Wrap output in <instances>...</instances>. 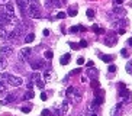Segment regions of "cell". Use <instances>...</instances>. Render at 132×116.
Returning <instances> with one entry per match:
<instances>
[{
	"label": "cell",
	"mask_w": 132,
	"mask_h": 116,
	"mask_svg": "<svg viewBox=\"0 0 132 116\" xmlns=\"http://www.w3.org/2000/svg\"><path fill=\"white\" fill-rule=\"evenodd\" d=\"M0 78H2V80H6L9 84L13 86V87H20V86L23 84V80L20 77H16V76L9 74V73H2L0 74Z\"/></svg>",
	"instance_id": "cell-1"
},
{
	"label": "cell",
	"mask_w": 132,
	"mask_h": 116,
	"mask_svg": "<svg viewBox=\"0 0 132 116\" xmlns=\"http://www.w3.org/2000/svg\"><path fill=\"white\" fill-rule=\"evenodd\" d=\"M26 16L39 18L41 16V13H39V6H36V4H29V7L26 9Z\"/></svg>",
	"instance_id": "cell-2"
},
{
	"label": "cell",
	"mask_w": 132,
	"mask_h": 116,
	"mask_svg": "<svg viewBox=\"0 0 132 116\" xmlns=\"http://www.w3.org/2000/svg\"><path fill=\"white\" fill-rule=\"evenodd\" d=\"M32 52H34V49L32 48H29V46H26V48H23V49L19 52V60L20 61H26V60H29L32 55Z\"/></svg>",
	"instance_id": "cell-3"
},
{
	"label": "cell",
	"mask_w": 132,
	"mask_h": 116,
	"mask_svg": "<svg viewBox=\"0 0 132 116\" xmlns=\"http://www.w3.org/2000/svg\"><path fill=\"white\" fill-rule=\"evenodd\" d=\"M119 96L123 99V103H131L132 102V93L128 89H122L119 90Z\"/></svg>",
	"instance_id": "cell-4"
},
{
	"label": "cell",
	"mask_w": 132,
	"mask_h": 116,
	"mask_svg": "<svg viewBox=\"0 0 132 116\" xmlns=\"http://www.w3.org/2000/svg\"><path fill=\"white\" fill-rule=\"evenodd\" d=\"M116 41H118V36H116V34H113V32H110V34H108L105 36V44L108 46L115 45V44H116Z\"/></svg>",
	"instance_id": "cell-5"
},
{
	"label": "cell",
	"mask_w": 132,
	"mask_h": 116,
	"mask_svg": "<svg viewBox=\"0 0 132 116\" xmlns=\"http://www.w3.org/2000/svg\"><path fill=\"white\" fill-rule=\"evenodd\" d=\"M13 54V46L10 45H4V46H0V55L2 57H9V55Z\"/></svg>",
	"instance_id": "cell-6"
},
{
	"label": "cell",
	"mask_w": 132,
	"mask_h": 116,
	"mask_svg": "<svg viewBox=\"0 0 132 116\" xmlns=\"http://www.w3.org/2000/svg\"><path fill=\"white\" fill-rule=\"evenodd\" d=\"M4 13L7 16H10V18H13V15H15V6H13V3H6V6H4Z\"/></svg>",
	"instance_id": "cell-7"
},
{
	"label": "cell",
	"mask_w": 132,
	"mask_h": 116,
	"mask_svg": "<svg viewBox=\"0 0 132 116\" xmlns=\"http://www.w3.org/2000/svg\"><path fill=\"white\" fill-rule=\"evenodd\" d=\"M16 3H18V6H19L20 9V13H22V16H26V0H16Z\"/></svg>",
	"instance_id": "cell-8"
},
{
	"label": "cell",
	"mask_w": 132,
	"mask_h": 116,
	"mask_svg": "<svg viewBox=\"0 0 132 116\" xmlns=\"http://www.w3.org/2000/svg\"><path fill=\"white\" fill-rule=\"evenodd\" d=\"M113 16H116V18H120V19H123V16H125V9H122V7H115L113 9Z\"/></svg>",
	"instance_id": "cell-9"
},
{
	"label": "cell",
	"mask_w": 132,
	"mask_h": 116,
	"mask_svg": "<svg viewBox=\"0 0 132 116\" xmlns=\"http://www.w3.org/2000/svg\"><path fill=\"white\" fill-rule=\"evenodd\" d=\"M31 67L34 70H41L44 67V61H41V60H35V61L31 62Z\"/></svg>",
	"instance_id": "cell-10"
},
{
	"label": "cell",
	"mask_w": 132,
	"mask_h": 116,
	"mask_svg": "<svg viewBox=\"0 0 132 116\" xmlns=\"http://www.w3.org/2000/svg\"><path fill=\"white\" fill-rule=\"evenodd\" d=\"M16 100V94L15 93H10V94H7V97H6V100H2L0 103L2 104H6V103H12V102Z\"/></svg>",
	"instance_id": "cell-11"
},
{
	"label": "cell",
	"mask_w": 132,
	"mask_h": 116,
	"mask_svg": "<svg viewBox=\"0 0 132 116\" xmlns=\"http://www.w3.org/2000/svg\"><path fill=\"white\" fill-rule=\"evenodd\" d=\"M126 25H128V22H126V20L125 19H119V20H115V22L112 23V26L113 28H123V26H126Z\"/></svg>",
	"instance_id": "cell-12"
},
{
	"label": "cell",
	"mask_w": 132,
	"mask_h": 116,
	"mask_svg": "<svg viewBox=\"0 0 132 116\" xmlns=\"http://www.w3.org/2000/svg\"><path fill=\"white\" fill-rule=\"evenodd\" d=\"M0 39H9V31H6L4 26H0Z\"/></svg>",
	"instance_id": "cell-13"
},
{
	"label": "cell",
	"mask_w": 132,
	"mask_h": 116,
	"mask_svg": "<svg viewBox=\"0 0 132 116\" xmlns=\"http://www.w3.org/2000/svg\"><path fill=\"white\" fill-rule=\"evenodd\" d=\"M34 97H35V93L32 92V90H28V92L23 94V100H31V99H34Z\"/></svg>",
	"instance_id": "cell-14"
},
{
	"label": "cell",
	"mask_w": 132,
	"mask_h": 116,
	"mask_svg": "<svg viewBox=\"0 0 132 116\" xmlns=\"http://www.w3.org/2000/svg\"><path fill=\"white\" fill-rule=\"evenodd\" d=\"M68 107H70V103L68 102H62V104H61V113L62 115H65L67 112H68Z\"/></svg>",
	"instance_id": "cell-15"
},
{
	"label": "cell",
	"mask_w": 132,
	"mask_h": 116,
	"mask_svg": "<svg viewBox=\"0 0 132 116\" xmlns=\"http://www.w3.org/2000/svg\"><path fill=\"white\" fill-rule=\"evenodd\" d=\"M70 54H65V55H62L61 60H60V62H61V65H67L68 64V61H70Z\"/></svg>",
	"instance_id": "cell-16"
},
{
	"label": "cell",
	"mask_w": 132,
	"mask_h": 116,
	"mask_svg": "<svg viewBox=\"0 0 132 116\" xmlns=\"http://www.w3.org/2000/svg\"><path fill=\"white\" fill-rule=\"evenodd\" d=\"M45 4H47L48 7H55V6H60V2L58 0H47Z\"/></svg>",
	"instance_id": "cell-17"
},
{
	"label": "cell",
	"mask_w": 132,
	"mask_h": 116,
	"mask_svg": "<svg viewBox=\"0 0 132 116\" xmlns=\"http://www.w3.org/2000/svg\"><path fill=\"white\" fill-rule=\"evenodd\" d=\"M34 39H35V34H26V36H25L23 41H25L26 44H31Z\"/></svg>",
	"instance_id": "cell-18"
},
{
	"label": "cell",
	"mask_w": 132,
	"mask_h": 116,
	"mask_svg": "<svg viewBox=\"0 0 132 116\" xmlns=\"http://www.w3.org/2000/svg\"><path fill=\"white\" fill-rule=\"evenodd\" d=\"M100 58H102V61H103V62H112L113 61L112 55H105V54H103V55H100Z\"/></svg>",
	"instance_id": "cell-19"
},
{
	"label": "cell",
	"mask_w": 132,
	"mask_h": 116,
	"mask_svg": "<svg viewBox=\"0 0 132 116\" xmlns=\"http://www.w3.org/2000/svg\"><path fill=\"white\" fill-rule=\"evenodd\" d=\"M51 77H52V73H51L50 70H45V73H44V78H45V81L51 80Z\"/></svg>",
	"instance_id": "cell-20"
},
{
	"label": "cell",
	"mask_w": 132,
	"mask_h": 116,
	"mask_svg": "<svg viewBox=\"0 0 132 116\" xmlns=\"http://www.w3.org/2000/svg\"><path fill=\"white\" fill-rule=\"evenodd\" d=\"M6 65H7V62H6V60H4V57H0V70H4Z\"/></svg>",
	"instance_id": "cell-21"
},
{
	"label": "cell",
	"mask_w": 132,
	"mask_h": 116,
	"mask_svg": "<svg viewBox=\"0 0 132 116\" xmlns=\"http://www.w3.org/2000/svg\"><path fill=\"white\" fill-rule=\"evenodd\" d=\"M93 31L96 32V34H105V29H102V28H99V26H96V25H93Z\"/></svg>",
	"instance_id": "cell-22"
},
{
	"label": "cell",
	"mask_w": 132,
	"mask_h": 116,
	"mask_svg": "<svg viewBox=\"0 0 132 116\" xmlns=\"http://www.w3.org/2000/svg\"><path fill=\"white\" fill-rule=\"evenodd\" d=\"M89 74H90V77H94L97 78V76H99V73H97V70H89Z\"/></svg>",
	"instance_id": "cell-23"
},
{
	"label": "cell",
	"mask_w": 132,
	"mask_h": 116,
	"mask_svg": "<svg viewBox=\"0 0 132 116\" xmlns=\"http://www.w3.org/2000/svg\"><path fill=\"white\" fill-rule=\"evenodd\" d=\"M6 90H7V86L3 81H0V93H6Z\"/></svg>",
	"instance_id": "cell-24"
},
{
	"label": "cell",
	"mask_w": 132,
	"mask_h": 116,
	"mask_svg": "<svg viewBox=\"0 0 132 116\" xmlns=\"http://www.w3.org/2000/svg\"><path fill=\"white\" fill-rule=\"evenodd\" d=\"M74 87H68V89H67V96H70V97H73V94H74Z\"/></svg>",
	"instance_id": "cell-25"
},
{
	"label": "cell",
	"mask_w": 132,
	"mask_h": 116,
	"mask_svg": "<svg viewBox=\"0 0 132 116\" xmlns=\"http://www.w3.org/2000/svg\"><path fill=\"white\" fill-rule=\"evenodd\" d=\"M87 18H89V19H93L94 18V10L89 9V10H87Z\"/></svg>",
	"instance_id": "cell-26"
},
{
	"label": "cell",
	"mask_w": 132,
	"mask_h": 116,
	"mask_svg": "<svg viewBox=\"0 0 132 116\" xmlns=\"http://www.w3.org/2000/svg\"><path fill=\"white\" fill-rule=\"evenodd\" d=\"M52 57H54L52 51H45V58H47V60H51Z\"/></svg>",
	"instance_id": "cell-27"
},
{
	"label": "cell",
	"mask_w": 132,
	"mask_h": 116,
	"mask_svg": "<svg viewBox=\"0 0 132 116\" xmlns=\"http://www.w3.org/2000/svg\"><path fill=\"white\" fill-rule=\"evenodd\" d=\"M108 70H109V73H115V71L118 70V67H116V65H113V64H110Z\"/></svg>",
	"instance_id": "cell-28"
},
{
	"label": "cell",
	"mask_w": 132,
	"mask_h": 116,
	"mask_svg": "<svg viewBox=\"0 0 132 116\" xmlns=\"http://www.w3.org/2000/svg\"><path fill=\"white\" fill-rule=\"evenodd\" d=\"M80 73H81V68H76L70 73V76H77V74H80Z\"/></svg>",
	"instance_id": "cell-29"
},
{
	"label": "cell",
	"mask_w": 132,
	"mask_h": 116,
	"mask_svg": "<svg viewBox=\"0 0 132 116\" xmlns=\"http://www.w3.org/2000/svg\"><path fill=\"white\" fill-rule=\"evenodd\" d=\"M126 71H128L129 74H132V61H129L128 64H126Z\"/></svg>",
	"instance_id": "cell-30"
},
{
	"label": "cell",
	"mask_w": 132,
	"mask_h": 116,
	"mask_svg": "<svg viewBox=\"0 0 132 116\" xmlns=\"http://www.w3.org/2000/svg\"><path fill=\"white\" fill-rule=\"evenodd\" d=\"M65 16H67V13H64V12H58V13H57V18H58V19H64Z\"/></svg>",
	"instance_id": "cell-31"
},
{
	"label": "cell",
	"mask_w": 132,
	"mask_h": 116,
	"mask_svg": "<svg viewBox=\"0 0 132 116\" xmlns=\"http://www.w3.org/2000/svg\"><path fill=\"white\" fill-rule=\"evenodd\" d=\"M36 86H38L39 89H44V81L41 80V78H38V80H36Z\"/></svg>",
	"instance_id": "cell-32"
},
{
	"label": "cell",
	"mask_w": 132,
	"mask_h": 116,
	"mask_svg": "<svg viewBox=\"0 0 132 116\" xmlns=\"http://www.w3.org/2000/svg\"><path fill=\"white\" fill-rule=\"evenodd\" d=\"M41 116H51V112L48 110V109H44L42 113H41Z\"/></svg>",
	"instance_id": "cell-33"
},
{
	"label": "cell",
	"mask_w": 132,
	"mask_h": 116,
	"mask_svg": "<svg viewBox=\"0 0 132 116\" xmlns=\"http://www.w3.org/2000/svg\"><path fill=\"white\" fill-rule=\"evenodd\" d=\"M68 15H70V16H76V15H77V10H76V7H73L71 10H68Z\"/></svg>",
	"instance_id": "cell-34"
},
{
	"label": "cell",
	"mask_w": 132,
	"mask_h": 116,
	"mask_svg": "<svg viewBox=\"0 0 132 116\" xmlns=\"http://www.w3.org/2000/svg\"><path fill=\"white\" fill-rule=\"evenodd\" d=\"M70 46L73 48V49H78V48H80V45H78V44H76V42H70Z\"/></svg>",
	"instance_id": "cell-35"
},
{
	"label": "cell",
	"mask_w": 132,
	"mask_h": 116,
	"mask_svg": "<svg viewBox=\"0 0 132 116\" xmlns=\"http://www.w3.org/2000/svg\"><path fill=\"white\" fill-rule=\"evenodd\" d=\"M29 4H36V6H39V0H26Z\"/></svg>",
	"instance_id": "cell-36"
},
{
	"label": "cell",
	"mask_w": 132,
	"mask_h": 116,
	"mask_svg": "<svg viewBox=\"0 0 132 116\" xmlns=\"http://www.w3.org/2000/svg\"><path fill=\"white\" fill-rule=\"evenodd\" d=\"M77 64H78V65H83V64H84V58L80 57V58L77 60Z\"/></svg>",
	"instance_id": "cell-37"
},
{
	"label": "cell",
	"mask_w": 132,
	"mask_h": 116,
	"mask_svg": "<svg viewBox=\"0 0 132 116\" xmlns=\"http://www.w3.org/2000/svg\"><path fill=\"white\" fill-rule=\"evenodd\" d=\"M22 112L29 113V112H31V107H29V106H25V107H22Z\"/></svg>",
	"instance_id": "cell-38"
},
{
	"label": "cell",
	"mask_w": 132,
	"mask_h": 116,
	"mask_svg": "<svg viewBox=\"0 0 132 116\" xmlns=\"http://www.w3.org/2000/svg\"><path fill=\"white\" fill-rule=\"evenodd\" d=\"M70 31H71V32H77V31H80V28H78V26H71Z\"/></svg>",
	"instance_id": "cell-39"
},
{
	"label": "cell",
	"mask_w": 132,
	"mask_h": 116,
	"mask_svg": "<svg viewBox=\"0 0 132 116\" xmlns=\"http://www.w3.org/2000/svg\"><path fill=\"white\" fill-rule=\"evenodd\" d=\"M92 87H99V83H97L96 80H94V81H92Z\"/></svg>",
	"instance_id": "cell-40"
},
{
	"label": "cell",
	"mask_w": 132,
	"mask_h": 116,
	"mask_svg": "<svg viewBox=\"0 0 132 116\" xmlns=\"http://www.w3.org/2000/svg\"><path fill=\"white\" fill-rule=\"evenodd\" d=\"M120 54L123 55V57H126V55H128V51H126V49H122V51H120Z\"/></svg>",
	"instance_id": "cell-41"
},
{
	"label": "cell",
	"mask_w": 132,
	"mask_h": 116,
	"mask_svg": "<svg viewBox=\"0 0 132 116\" xmlns=\"http://www.w3.org/2000/svg\"><path fill=\"white\" fill-rule=\"evenodd\" d=\"M78 45H80V46H86V45H87V42H86V41H80Z\"/></svg>",
	"instance_id": "cell-42"
},
{
	"label": "cell",
	"mask_w": 132,
	"mask_h": 116,
	"mask_svg": "<svg viewBox=\"0 0 132 116\" xmlns=\"http://www.w3.org/2000/svg\"><path fill=\"white\" fill-rule=\"evenodd\" d=\"M50 35V31L48 29H44V36H48Z\"/></svg>",
	"instance_id": "cell-43"
},
{
	"label": "cell",
	"mask_w": 132,
	"mask_h": 116,
	"mask_svg": "<svg viewBox=\"0 0 132 116\" xmlns=\"http://www.w3.org/2000/svg\"><path fill=\"white\" fill-rule=\"evenodd\" d=\"M41 99H42V100H47V94H45V93H42V94H41Z\"/></svg>",
	"instance_id": "cell-44"
},
{
	"label": "cell",
	"mask_w": 132,
	"mask_h": 116,
	"mask_svg": "<svg viewBox=\"0 0 132 116\" xmlns=\"http://www.w3.org/2000/svg\"><path fill=\"white\" fill-rule=\"evenodd\" d=\"M123 3V0H115V4H122Z\"/></svg>",
	"instance_id": "cell-45"
},
{
	"label": "cell",
	"mask_w": 132,
	"mask_h": 116,
	"mask_svg": "<svg viewBox=\"0 0 132 116\" xmlns=\"http://www.w3.org/2000/svg\"><path fill=\"white\" fill-rule=\"evenodd\" d=\"M87 67H89V68H92V67H93V61H89V62H87Z\"/></svg>",
	"instance_id": "cell-46"
},
{
	"label": "cell",
	"mask_w": 132,
	"mask_h": 116,
	"mask_svg": "<svg viewBox=\"0 0 132 116\" xmlns=\"http://www.w3.org/2000/svg\"><path fill=\"white\" fill-rule=\"evenodd\" d=\"M32 86H34V84H32V81H31V83H28V84H26V87L31 90V89H32Z\"/></svg>",
	"instance_id": "cell-47"
},
{
	"label": "cell",
	"mask_w": 132,
	"mask_h": 116,
	"mask_svg": "<svg viewBox=\"0 0 132 116\" xmlns=\"http://www.w3.org/2000/svg\"><path fill=\"white\" fill-rule=\"evenodd\" d=\"M2 4H6V0H0V6Z\"/></svg>",
	"instance_id": "cell-48"
},
{
	"label": "cell",
	"mask_w": 132,
	"mask_h": 116,
	"mask_svg": "<svg viewBox=\"0 0 132 116\" xmlns=\"http://www.w3.org/2000/svg\"><path fill=\"white\" fill-rule=\"evenodd\" d=\"M128 44H129V45L132 46V38H129V39H128Z\"/></svg>",
	"instance_id": "cell-49"
},
{
	"label": "cell",
	"mask_w": 132,
	"mask_h": 116,
	"mask_svg": "<svg viewBox=\"0 0 132 116\" xmlns=\"http://www.w3.org/2000/svg\"><path fill=\"white\" fill-rule=\"evenodd\" d=\"M90 116H97V113L96 112H92V113H90Z\"/></svg>",
	"instance_id": "cell-50"
}]
</instances>
